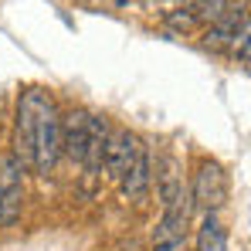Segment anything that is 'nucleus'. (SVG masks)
<instances>
[{
    "mask_svg": "<svg viewBox=\"0 0 251 251\" xmlns=\"http://www.w3.org/2000/svg\"><path fill=\"white\" fill-rule=\"evenodd\" d=\"M14 156L34 173H51L61 156V116L44 88H24L14 119Z\"/></svg>",
    "mask_w": 251,
    "mask_h": 251,
    "instance_id": "obj_1",
    "label": "nucleus"
},
{
    "mask_svg": "<svg viewBox=\"0 0 251 251\" xmlns=\"http://www.w3.org/2000/svg\"><path fill=\"white\" fill-rule=\"evenodd\" d=\"M227 10V0H197V14H204L210 21H221Z\"/></svg>",
    "mask_w": 251,
    "mask_h": 251,
    "instance_id": "obj_10",
    "label": "nucleus"
},
{
    "mask_svg": "<svg viewBox=\"0 0 251 251\" xmlns=\"http://www.w3.org/2000/svg\"><path fill=\"white\" fill-rule=\"evenodd\" d=\"M156 251H187V241H167V245H156Z\"/></svg>",
    "mask_w": 251,
    "mask_h": 251,
    "instance_id": "obj_11",
    "label": "nucleus"
},
{
    "mask_svg": "<svg viewBox=\"0 0 251 251\" xmlns=\"http://www.w3.org/2000/svg\"><path fill=\"white\" fill-rule=\"evenodd\" d=\"M119 183H123L126 201H132V204H143V201H146V194H150V187H153V173H150V153H146L143 146H139V153H136V163L126 170V176Z\"/></svg>",
    "mask_w": 251,
    "mask_h": 251,
    "instance_id": "obj_6",
    "label": "nucleus"
},
{
    "mask_svg": "<svg viewBox=\"0 0 251 251\" xmlns=\"http://www.w3.org/2000/svg\"><path fill=\"white\" fill-rule=\"evenodd\" d=\"M24 163L7 153L0 160V227H10L24 207Z\"/></svg>",
    "mask_w": 251,
    "mask_h": 251,
    "instance_id": "obj_2",
    "label": "nucleus"
},
{
    "mask_svg": "<svg viewBox=\"0 0 251 251\" xmlns=\"http://www.w3.org/2000/svg\"><path fill=\"white\" fill-rule=\"evenodd\" d=\"M136 153H139V143H136L132 132H126V129L109 132V139H105V153H102L105 176H109V180H123L126 170L136 163Z\"/></svg>",
    "mask_w": 251,
    "mask_h": 251,
    "instance_id": "obj_4",
    "label": "nucleus"
},
{
    "mask_svg": "<svg viewBox=\"0 0 251 251\" xmlns=\"http://www.w3.org/2000/svg\"><path fill=\"white\" fill-rule=\"evenodd\" d=\"M105 139H109V123L102 116H88V139H85V160L82 167L95 176L102 170V153H105Z\"/></svg>",
    "mask_w": 251,
    "mask_h": 251,
    "instance_id": "obj_8",
    "label": "nucleus"
},
{
    "mask_svg": "<svg viewBox=\"0 0 251 251\" xmlns=\"http://www.w3.org/2000/svg\"><path fill=\"white\" fill-rule=\"evenodd\" d=\"M227 201V173L217 167L214 160H204L194 173V190H190V204L204 207L207 214H217V207Z\"/></svg>",
    "mask_w": 251,
    "mask_h": 251,
    "instance_id": "obj_3",
    "label": "nucleus"
},
{
    "mask_svg": "<svg viewBox=\"0 0 251 251\" xmlns=\"http://www.w3.org/2000/svg\"><path fill=\"white\" fill-rule=\"evenodd\" d=\"M197 248L201 251H224L227 248V231H224V224L217 221V214H207V217H204L201 234H197Z\"/></svg>",
    "mask_w": 251,
    "mask_h": 251,
    "instance_id": "obj_9",
    "label": "nucleus"
},
{
    "mask_svg": "<svg viewBox=\"0 0 251 251\" xmlns=\"http://www.w3.org/2000/svg\"><path fill=\"white\" fill-rule=\"evenodd\" d=\"M88 116L85 109H72L61 119V153H68L75 163L85 160V139H88Z\"/></svg>",
    "mask_w": 251,
    "mask_h": 251,
    "instance_id": "obj_5",
    "label": "nucleus"
},
{
    "mask_svg": "<svg viewBox=\"0 0 251 251\" xmlns=\"http://www.w3.org/2000/svg\"><path fill=\"white\" fill-rule=\"evenodd\" d=\"M190 194H180L173 204L167 207L160 227H156V245H167V241H183V227L190 221Z\"/></svg>",
    "mask_w": 251,
    "mask_h": 251,
    "instance_id": "obj_7",
    "label": "nucleus"
}]
</instances>
